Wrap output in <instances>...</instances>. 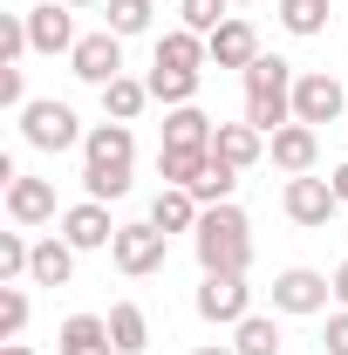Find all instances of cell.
I'll list each match as a JSON object with an SVG mask.
<instances>
[{
  "label": "cell",
  "instance_id": "obj_21",
  "mask_svg": "<svg viewBox=\"0 0 348 355\" xmlns=\"http://www.w3.org/2000/svg\"><path fill=\"white\" fill-rule=\"evenodd\" d=\"M205 62H212L205 35H191V28H171V35H157V69H198V76H205Z\"/></svg>",
  "mask_w": 348,
  "mask_h": 355
},
{
  "label": "cell",
  "instance_id": "obj_15",
  "mask_svg": "<svg viewBox=\"0 0 348 355\" xmlns=\"http://www.w3.org/2000/svg\"><path fill=\"white\" fill-rule=\"evenodd\" d=\"M7 219L14 225H48L55 219V184L48 178H7Z\"/></svg>",
  "mask_w": 348,
  "mask_h": 355
},
{
  "label": "cell",
  "instance_id": "obj_40",
  "mask_svg": "<svg viewBox=\"0 0 348 355\" xmlns=\"http://www.w3.org/2000/svg\"><path fill=\"white\" fill-rule=\"evenodd\" d=\"M62 7H103V0H62Z\"/></svg>",
  "mask_w": 348,
  "mask_h": 355
},
{
  "label": "cell",
  "instance_id": "obj_26",
  "mask_svg": "<svg viewBox=\"0 0 348 355\" xmlns=\"http://www.w3.org/2000/svg\"><path fill=\"white\" fill-rule=\"evenodd\" d=\"M232 349H239V355H280V328H273V314H246V321L232 328Z\"/></svg>",
  "mask_w": 348,
  "mask_h": 355
},
{
  "label": "cell",
  "instance_id": "obj_27",
  "mask_svg": "<svg viewBox=\"0 0 348 355\" xmlns=\"http://www.w3.org/2000/svg\"><path fill=\"white\" fill-rule=\"evenodd\" d=\"M232 0H177V28H191V35H212V28H225L232 14H225Z\"/></svg>",
  "mask_w": 348,
  "mask_h": 355
},
{
  "label": "cell",
  "instance_id": "obj_8",
  "mask_svg": "<svg viewBox=\"0 0 348 355\" xmlns=\"http://www.w3.org/2000/svg\"><path fill=\"white\" fill-rule=\"evenodd\" d=\"M69 69H76L89 89H110L123 76V35H110V28H103V35H82L76 55H69Z\"/></svg>",
  "mask_w": 348,
  "mask_h": 355
},
{
  "label": "cell",
  "instance_id": "obj_33",
  "mask_svg": "<svg viewBox=\"0 0 348 355\" xmlns=\"http://www.w3.org/2000/svg\"><path fill=\"white\" fill-rule=\"evenodd\" d=\"M0 103H7L14 116L35 103V96H28V69H21V62H0Z\"/></svg>",
  "mask_w": 348,
  "mask_h": 355
},
{
  "label": "cell",
  "instance_id": "obj_9",
  "mask_svg": "<svg viewBox=\"0 0 348 355\" xmlns=\"http://www.w3.org/2000/svg\"><path fill=\"white\" fill-rule=\"evenodd\" d=\"M342 83H335V76H328V69H307L301 83H294V123H314V130H321V123H335V116H342Z\"/></svg>",
  "mask_w": 348,
  "mask_h": 355
},
{
  "label": "cell",
  "instance_id": "obj_36",
  "mask_svg": "<svg viewBox=\"0 0 348 355\" xmlns=\"http://www.w3.org/2000/svg\"><path fill=\"white\" fill-rule=\"evenodd\" d=\"M335 301H342V308H348V260L335 266Z\"/></svg>",
  "mask_w": 348,
  "mask_h": 355
},
{
  "label": "cell",
  "instance_id": "obj_37",
  "mask_svg": "<svg viewBox=\"0 0 348 355\" xmlns=\"http://www.w3.org/2000/svg\"><path fill=\"white\" fill-rule=\"evenodd\" d=\"M328 184L342 191V205H348V164H335V171H328Z\"/></svg>",
  "mask_w": 348,
  "mask_h": 355
},
{
  "label": "cell",
  "instance_id": "obj_30",
  "mask_svg": "<svg viewBox=\"0 0 348 355\" xmlns=\"http://www.w3.org/2000/svg\"><path fill=\"white\" fill-rule=\"evenodd\" d=\"M232 191H239V171H232V164H218V157H212V171L191 184V198H198V205H232Z\"/></svg>",
  "mask_w": 348,
  "mask_h": 355
},
{
  "label": "cell",
  "instance_id": "obj_5",
  "mask_svg": "<svg viewBox=\"0 0 348 355\" xmlns=\"http://www.w3.org/2000/svg\"><path fill=\"white\" fill-rule=\"evenodd\" d=\"M198 314H205L212 328H239V321L253 314L246 273H205V280H198Z\"/></svg>",
  "mask_w": 348,
  "mask_h": 355
},
{
  "label": "cell",
  "instance_id": "obj_10",
  "mask_svg": "<svg viewBox=\"0 0 348 355\" xmlns=\"http://www.w3.org/2000/svg\"><path fill=\"white\" fill-rule=\"evenodd\" d=\"M116 232H123V225L110 219V205H96V198H82V205L62 212V239H69L76 253H103V246H116Z\"/></svg>",
  "mask_w": 348,
  "mask_h": 355
},
{
  "label": "cell",
  "instance_id": "obj_29",
  "mask_svg": "<svg viewBox=\"0 0 348 355\" xmlns=\"http://www.w3.org/2000/svg\"><path fill=\"white\" fill-rule=\"evenodd\" d=\"M280 28L287 35H321L328 28V0H280Z\"/></svg>",
  "mask_w": 348,
  "mask_h": 355
},
{
  "label": "cell",
  "instance_id": "obj_12",
  "mask_svg": "<svg viewBox=\"0 0 348 355\" xmlns=\"http://www.w3.org/2000/svg\"><path fill=\"white\" fill-rule=\"evenodd\" d=\"M130 157H137V137L130 123H96V130L82 137V171H130Z\"/></svg>",
  "mask_w": 348,
  "mask_h": 355
},
{
  "label": "cell",
  "instance_id": "obj_7",
  "mask_svg": "<svg viewBox=\"0 0 348 355\" xmlns=\"http://www.w3.org/2000/svg\"><path fill=\"white\" fill-rule=\"evenodd\" d=\"M280 205H287V219L294 225H307V232H321V225L335 219V212H348L342 205V191H335V184H328V178H287V198H280Z\"/></svg>",
  "mask_w": 348,
  "mask_h": 355
},
{
  "label": "cell",
  "instance_id": "obj_25",
  "mask_svg": "<svg viewBox=\"0 0 348 355\" xmlns=\"http://www.w3.org/2000/svg\"><path fill=\"white\" fill-rule=\"evenodd\" d=\"M205 171H212V150H164V144H157V178H164V184H184V191H191Z\"/></svg>",
  "mask_w": 348,
  "mask_h": 355
},
{
  "label": "cell",
  "instance_id": "obj_6",
  "mask_svg": "<svg viewBox=\"0 0 348 355\" xmlns=\"http://www.w3.org/2000/svg\"><path fill=\"white\" fill-rule=\"evenodd\" d=\"M328 301H335V273H314V266L273 273V308L280 314H321Z\"/></svg>",
  "mask_w": 348,
  "mask_h": 355
},
{
  "label": "cell",
  "instance_id": "obj_23",
  "mask_svg": "<svg viewBox=\"0 0 348 355\" xmlns=\"http://www.w3.org/2000/svg\"><path fill=\"white\" fill-rule=\"evenodd\" d=\"M110 342H116V355H143L150 349V314L137 301H116L110 308Z\"/></svg>",
  "mask_w": 348,
  "mask_h": 355
},
{
  "label": "cell",
  "instance_id": "obj_16",
  "mask_svg": "<svg viewBox=\"0 0 348 355\" xmlns=\"http://www.w3.org/2000/svg\"><path fill=\"white\" fill-rule=\"evenodd\" d=\"M212 157L232 164V171H253V164L266 157V137L253 130L246 116H239V123H218V130H212Z\"/></svg>",
  "mask_w": 348,
  "mask_h": 355
},
{
  "label": "cell",
  "instance_id": "obj_18",
  "mask_svg": "<svg viewBox=\"0 0 348 355\" xmlns=\"http://www.w3.org/2000/svg\"><path fill=\"white\" fill-rule=\"evenodd\" d=\"M212 116L198 110V103H184V110H164V150H212Z\"/></svg>",
  "mask_w": 348,
  "mask_h": 355
},
{
  "label": "cell",
  "instance_id": "obj_31",
  "mask_svg": "<svg viewBox=\"0 0 348 355\" xmlns=\"http://www.w3.org/2000/svg\"><path fill=\"white\" fill-rule=\"evenodd\" d=\"M21 328H28V287L21 280H0V335L14 342Z\"/></svg>",
  "mask_w": 348,
  "mask_h": 355
},
{
  "label": "cell",
  "instance_id": "obj_35",
  "mask_svg": "<svg viewBox=\"0 0 348 355\" xmlns=\"http://www.w3.org/2000/svg\"><path fill=\"white\" fill-rule=\"evenodd\" d=\"M321 342H328V355H348V308L328 314V335H321Z\"/></svg>",
  "mask_w": 348,
  "mask_h": 355
},
{
  "label": "cell",
  "instance_id": "obj_38",
  "mask_svg": "<svg viewBox=\"0 0 348 355\" xmlns=\"http://www.w3.org/2000/svg\"><path fill=\"white\" fill-rule=\"evenodd\" d=\"M191 355H239L232 342H205V349H191Z\"/></svg>",
  "mask_w": 348,
  "mask_h": 355
},
{
  "label": "cell",
  "instance_id": "obj_41",
  "mask_svg": "<svg viewBox=\"0 0 348 355\" xmlns=\"http://www.w3.org/2000/svg\"><path fill=\"white\" fill-rule=\"evenodd\" d=\"M232 7H253V0H232Z\"/></svg>",
  "mask_w": 348,
  "mask_h": 355
},
{
  "label": "cell",
  "instance_id": "obj_17",
  "mask_svg": "<svg viewBox=\"0 0 348 355\" xmlns=\"http://www.w3.org/2000/svg\"><path fill=\"white\" fill-rule=\"evenodd\" d=\"M55 355H116V342H110V314H69L62 335H55Z\"/></svg>",
  "mask_w": 348,
  "mask_h": 355
},
{
  "label": "cell",
  "instance_id": "obj_24",
  "mask_svg": "<svg viewBox=\"0 0 348 355\" xmlns=\"http://www.w3.org/2000/svg\"><path fill=\"white\" fill-rule=\"evenodd\" d=\"M143 103H150V83H137V76H116V83L103 89V116L110 123H137Z\"/></svg>",
  "mask_w": 348,
  "mask_h": 355
},
{
  "label": "cell",
  "instance_id": "obj_13",
  "mask_svg": "<svg viewBox=\"0 0 348 355\" xmlns=\"http://www.w3.org/2000/svg\"><path fill=\"white\" fill-rule=\"evenodd\" d=\"M28 42H35V55H76V14L69 7H55V0H42V7H28Z\"/></svg>",
  "mask_w": 348,
  "mask_h": 355
},
{
  "label": "cell",
  "instance_id": "obj_1",
  "mask_svg": "<svg viewBox=\"0 0 348 355\" xmlns=\"http://www.w3.org/2000/svg\"><path fill=\"white\" fill-rule=\"evenodd\" d=\"M191 253L205 273H246L253 266V225L239 205H205V219L191 232Z\"/></svg>",
  "mask_w": 348,
  "mask_h": 355
},
{
  "label": "cell",
  "instance_id": "obj_2",
  "mask_svg": "<svg viewBox=\"0 0 348 355\" xmlns=\"http://www.w3.org/2000/svg\"><path fill=\"white\" fill-rule=\"evenodd\" d=\"M294 62H280V55H260L253 69H246V123L260 137H273V130H287L294 123Z\"/></svg>",
  "mask_w": 348,
  "mask_h": 355
},
{
  "label": "cell",
  "instance_id": "obj_32",
  "mask_svg": "<svg viewBox=\"0 0 348 355\" xmlns=\"http://www.w3.org/2000/svg\"><path fill=\"white\" fill-rule=\"evenodd\" d=\"M28 266H35V246L21 232H0V280H28Z\"/></svg>",
  "mask_w": 348,
  "mask_h": 355
},
{
  "label": "cell",
  "instance_id": "obj_4",
  "mask_svg": "<svg viewBox=\"0 0 348 355\" xmlns=\"http://www.w3.org/2000/svg\"><path fill=\"white\" fill-rule=\"evenodd\" d=\"M110 260H116V273H130V280H143V273H157V266L171 260V232H157V225H123L116 232V246H110Z\"/></svg>",
  "mask_w": 348,
  "mask_h": 355
},
{
  "label": "cell",
  "instance_id": "obj_19",
  "mask_svg": "<svg viewBox=\"0 0 348 355\" xmlns=\"http://www.w3.org/2000/svg\"><path fill=\"white\" fill-rule=\"evenodd\" d=\"M198 219H205V205H198L184 184H164V191L150 198V225H157V232H198Z\"/></svg>",
  "mask_w": 348,
  "mask_h": 355
},
{
  "label": "cell",
  "instance_id": "obj_34",
  "mask_svg": "<svg viewBox=\"0 0 348 355\" xmlns=\"http://www.w3.org/2000/svg\"><path fill=\"white\" fill-rule=\"evenodd\" d=\"M28 14H0V62H21L28 55Z\"/></svg>",
  "mask_w": 348,
  "mask_h": 355
},
{
  "label": "cell",
  "instance_id": "obj_3",
  "mask_svg": "<svg viewBox=\"0 0 348 355\" xmlns=\"http://www.w3.org/2000/svg\"><path fill=\"white\" fill-rule=\"evenodd\" d=\"M21 137H28L35 150H48V157H55V150H76L89 130H82V116H76L69 103H55V96H35V103L21 110Z\"/></svg>",
  "mask_w": 348,
  "mask_h": 355
},
{
  "label": "cell",
  "instance_id": "obj_11",
  "mask_svg": "<svg viewBox=\"0 0 348 355\" xmlns=\"http://www.w3.org/2000/svg\"><path fill=\"white\" fill-rule=\"evenodd\" d=\"M205 48H212V69H239V76H246V69L260 62V28H253L246 14H232L225 28L205 35Z\"/></svg>",
  "mask_w": 348,
  "mask_h": 355
},
{
  "label": "cell",
  "instance_id": "obj_22",
  "mask_svg": "<svg viewBox=\"0 0 348 355\" xmlns=\"http://www.w3.org/2000/svg\"><path fill=\"white\" fill-rule=\"evenodd\" d=\"M143 83H150V103L184 110V103H198V83H205V76H198V69H157V62H150V76H143Z\"/></svg>",
  "mask_w": 348,
  "mask_h": 355
},
{
  "label": "cell",
  "instance_id": "obj_20",
  "mask_svg": "<svg viewBox=\"0 0 348 355\" xmlns=\"http://www.w3.org/2000/svg\"><path fill=\"white\" fill-rule=\"evenodd\" d=\"M28 280H35V287H69V280H76V246L55 239V232L35 239V266H28Z\"/></svg>",
  "mask_w": 348,
  "mask_h": 355
},
{
  "label": "cell",
  "instance_id": "obj_39",
  "mask_svg": "<svg viewBox=\"0 0 348 355\" xmlns=\"http://www.w3.org/2000/svg\"><path fill=\"white\" fill-rule=\"evenodd\" d=\"M0 355H35V349H28V342H7V349H0Z\"/></svg>",
  "mask_w": 348,
  "mask_h": 355
},
{
  "label": "cell",
  "instance_id": "obj_14",
  "mask_svg": "<svg viewBox=\"0 0 348 355\" xmlns=\"http://www.w3.org/2000/svg\"><path fill=\"white\" fill-rule=\"evenodd\" d=\"M266 157H273L287 178H307V171H314V157H321L314 123H287V130H273V137H266Z\"/></svg>",
  "mask_w": 348,
  "mask_h": 355
},
{
  "label": "cell",
  "instance_id": "obj_28",
  "mask_svg": "<svg viewBox=\"0 0 348 355\" xmlns=\"http://www.w3.org/2000/svg\"><path fill=\"white\" fill-rule=\"evenodd\" d=\"M103 14H110L103 28H110V35H123V42L150 28V0H103Z\"/></svg>",
  "mask_w": 348,
  "mask_h": 355
}]
</instances>
